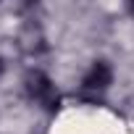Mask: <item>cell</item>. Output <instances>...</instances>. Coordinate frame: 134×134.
<instances>
[{
    "label": "cell",
    "instance_id": "cell-1",
    "mask_svg": "<svg viewBox=\"0 0 134 134\" xmlns=\"http://www.w3.org/2000/svg\"><path fill=\"white\" fill-rule=\"evenodd\" d=\"M24 92L29 95V100H37L45 108H55L58 105V92H55L50 76L45 71H40V69L26 71V76H24Z\"/></svg>",
    "mask_w": 134,
    "mask_h": 134
},
{
    "label": "cell",
    "instance_id": "cell-2",
    "mask_svg": "<svg viewBox=\"0 0 134 134\" xmlns=\"http://www.w3.org/2000/svg\"><path fill=\"white\" fill-rule=\"evenodd\" d=\"M19 47L26 55H42L47 50V40L45 32L37 21H24V26L19 29Z\"/></svg>",
    "mask_w": 134,
    "mask_h": 134
},
{
    "label": "cell",
    "instance_id": "cell-3",
    "mask_svg": "<svg viewBox=\"0 0 134 134\" xmlns=\"http://www.w3.org/2000/svg\"><path fill=\"white\" fill-rule=\"evenodd\" d=\"M110 84H113V69H110L108 60H95L90 66V71L84 74V79H82V87L92 90V92H103Z\"/></svg>",
    "mask_w": 134,
    "mask_h": 134
},
{
    "label": "cell",
    "instance_id": "cell-4",
    "mask_svg": "<svg viewBox=\"0 0 134 134\" xmlns=\"http://www.w3.org/2000/svg\"><path fill=\"white\" fill-rule=\"evenodd\" d=\"M3 74H5V60H3V55H0V79H3Z\"/></svg>",
    "mask_w": 134,
    "mask_h": 134
},
{
    "label": "cell",
    "instance_id": "cell-5",
    "mask_svg": "<svg viewBox=\"0 0 134 134\" xmlns=\"http://www.w3.org/2000/svg\"><path fill=\"white\" fill-rule=\"evenodd\" d=\"M129 11H131V16H134V3H129Z\"/></svg>",
    "mask_w": 134,
    "mask_h": 134
}]
</instances>
